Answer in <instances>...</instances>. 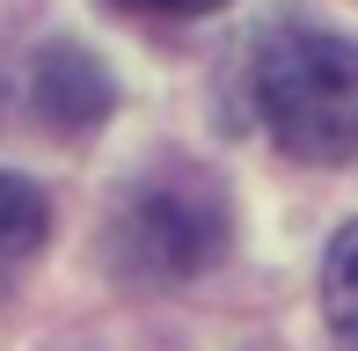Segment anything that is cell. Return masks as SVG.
Returning a JSON list of instances; mask_svg holds the SVG:
<instances>
[{
    "instance_id": "6da1fadb",
    "label": "cell",
    "mask_w": 358,
    "mask_h": 351,
    "mask_svg": "<svg viewBox=\"0 0 358 351\" xmlns=\"http://www.w3.org/2000/svg\"><path fill=\"white\" fill-rule=\"evenodd\" d=\"M264 132L300 162H358V44L315 22H271L249 44Z\"/></svg>"
},
{
    "instance_id": "7a4b0ae2",
    "label": "cell",
    "mask_w": 358,
    "mask_h": 351,
    "mask_svg": "<svg viewBox=\"0 0 358 351\" xmlns=\"http://www.w3.org/2000/svg\"><path fill=\"white\" fill-rule=\"evenodd\" d=\"M227 249V205L213 176H146L124 190L117 220H110V257L132 278H190V271L220 264Z\"/></svg>"
},
{
    "instance_id": "3957f363",
    "label": "cell",
    "mask_w": 358,
    "mask_h": 351,
    "mask_svg": "<svg viewBox=\"0 0 358 351\" xmlns=\"http://www.w3.org/2000/svg\"><path fill=\"white\" fill-rule=\"evenodd\" d=\"M110 103H117V88H110V73L95 66L88 52L59 44V52L37 59V110L59 124V132H88V124H103Z\"/></svg>"
},
{
    "instance_id": "277c9868",
    "label": "cell",
    "mask_w": 358,
    "mask_h": 351,
    "mask_svg": "<svg viewBox=\"0 0 358 351\" xmlns=\"http://www.w3.org/2000/svg\"><path fill=\"white\" fill-rule=\"evenodd\" d=\"M44 234H52V205H44V190L29 183V176H8V169H0V293L29 271V257L44 249Z\"/></svg>"
},
{
    "instance_id": "5b68a950",
    "label": "cell",
    "mask_w": 358,
    "mask_h": 351,
    "mask_svg": "<svg viewBox=\"0 0 358 351\" xmlns=\"http://www.w3.org/2000/svg\"><path fill=\"white\" fill-rule=\"evenodd\" d=\"M322 308H329V329L358 351V220L329 242V257H322Z\"/></svg>"
},
{
    "instance_id": "8992f818",
    "label": "cell",
    "mask_w": 358,
    "mask_h": 351,
    "mask_svg": "<svg viewBox=\"0 0 358 351\" xmlns=\"http://www.w3.org/2000/svg\"><path fill=\"white\" fill-rule=\"evenodd\" d=\"M103 8H117V15H213V8H227V0H103Z\"/></svg>"
}]
</instances>
